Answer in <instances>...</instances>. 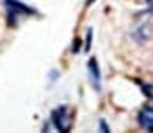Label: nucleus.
I'll return each mask as SVG.
<instances>
[{
    "instance_id": "f257e3e1",
    "label": "nucleus",
    "mask_w": 153,
    "mask_h": 133,
    "mask_svg": "<svg viewBox=\"0 0 153 133\" xmlns=\"http://www.w3.org/2000/svg\"><path fill=\"white\" fill-rule=\"evenodd\" d=\"M4 6H6V13H7V24L9 26H16L18 20L22 16H31V15H36V11L20 2V0H4Z\"/></svg>"
},
{
    "instance_id": "f03ea898",
    "label": "nucleus",
    "mask_w": 153,
    "mask_h": 133,
    "mask_svg": "<svg viewBox=\"0 0 153 133\" xmlns=\"http://www.w3.org/2000/svg\"><path fill=\"white\" fill-rule=\"evenodd\" d=\"M51 124L56 131L66 133L73 126V109L68 106H59L51 111Z\"/></svg>"
},
{
    "instance_id": "7ed1b4c3",
    "label": "nucleus",
    "mask_w": 153,
    "mask_h": 133,
    "mask_svg": "<svg viewBox=\"0 0 153 133\" xmlns=\"http://www.w3.org/2000/svg\"><path fill=\"white\" fill-rule=\"evenodd\" d=\"M137 122H139L140 128H144L148 131H153V104L142 106V109L137 115Z\"/></svg>"
},
{
    "instance_id": "20e7f679",
    "label": "nucleus",
    "mask_w": 153,
    "mask_h": 133,
    "mask_svg": "<svg viewBox=\"0 0 153 133\" xmlns=\"http://www.w3.org/2000/svg\"><path fill=\"white\" fill-rule=\"evenodd\" d=\"M88 75H89V80H91V86L97 89V91H100V69H99V62H97V59H89V62H88Z\"/></svg>"
},
{
    "instance_id": "39448f33",
    "label": "nucleus",
    "mask_w": 153,
    "mask_h": 133,
    "mask_svg": "<svg viewBox=\"0 0 153 133\" xmlns=\"http://www.w3.org/2000/svg\"><path fill=\"white\" fill-rule=\"evenodd\" d=\"M142 86V91L148 95L149 99H153V84H140Z\"/></svg>"
},
{
    "instance_id": "423d86ee",
    "label": "nucleus",
    "mask_w": 153,
    "mask_h": 133,
    "mask_svg": "<svg viewBox=\"0 0 153 133\" xmlns=\"http://www.w3.org/2000/svg\"><path fill=\"white\" fill-rule=\"evenodd\" d=\"M91 36H93V29L89 27L88 29V35H86V48H84L86 51H89V48H91Z\"/></svg>"
},
{
    "instance_id": "0eeeda50",
    "label": "nucleus",
    "mask_w": 153,
    "mask_h": 133,
    "mask_svg": "<svg viewBox=\"0 0 153 133\" xmlns=\"http://www.w3.org/2000/svg\"><path fill=\"white\" fill-rule=\"evenodd\" d=\"M100 129H102L104 133H109V128H108V124H106V120H100Z\"/></svg>"
},
{
    "instance_id": "6e6552de",
    "label": "nucleus",
    "mask_w": 153,
    "mask_h": 133,
    "mask_svg": "<svg viewBox=\"0 0 153 133\" xmlns=\"http://www.w3.org/2000/svg\"><path fill=\"white\" fill-rule=\"evenodd\" d=\"M146 4H148V7H149V11H153V0H146Z\"/></svg>"
},
{
    "instance_id": "1a4fd4ad",
    "label": "nucleus",
    "mask_w": 153,
    "mask_h": 133,
    "mask_svg": "<svg viewBox=\"0 0 153 133\" xmlns=\"http://www.w3.org/2000/svg\"><path fill=\"white\" fill-rule=\"evenodd\" d=\"M86 4H88V6H91V4H93V0H88V2H86Z\"/></svg>"
}]
</instances>
